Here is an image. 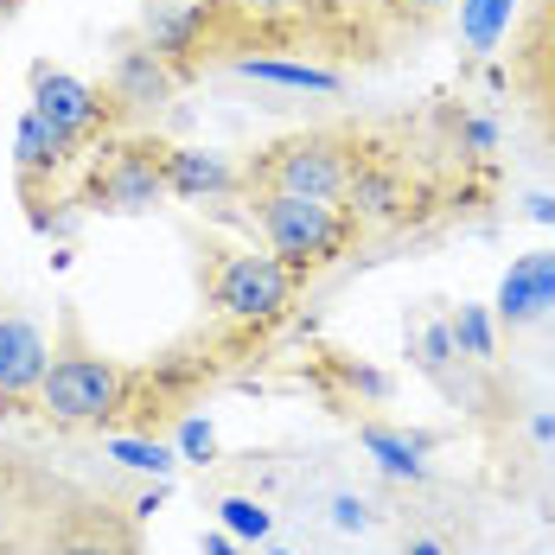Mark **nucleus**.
Here are the masks:
<instances>
[{"label":"nucleus","mask_w":555,"mask_h":555,"mask_svg":"<svg viewBox=\"0 0 555 555\" xmlns=\"http://www.w3.org/2000/svg\"><path fill=\"white\" fill-rule=\"evenodd\" d=\"M256 223L269 236V256H281L294 275L333 262L338 249H345V236H351V218L338 205H326V198H294V192H262L256 198Z\"/></svg>","instance_id":"f257e3e1"},{"label":"nucleus","mask_w":555,"mask_h":555,"mask_svg":"<svg viewBox=\"0 0 555 555\" xmlns=\"http://www.w3.org/2000/svg\"><path fill=\"white\" fill-rule=\"evenodd\" d=\"M39 402L52 409V422H64V428L109 422L115 409L128 402V371L109 364V358H96V351H64L39 377Z\"/></svg>","instance_id":"f03ea898"},{"label":"nucleus","mask_w":555,"mask_h":555,"mask_svg":"<svg viewBox=\"0 0 555 555\" xmlns=\"http://www.w3.org/2000/svg\"><path fill=\"white\" fill-rule=\"evenodd\" d=\"M358 167H364V154H345V141L313 134V141H287V147H275V154H262V160L249 167V185H262V192H294V198H326V205H345V192H351Z\"/></svg>","instance_id":"7ed1b4c3"},{"label":"nucleus","mask_w":555,"mask_h":555,"mask_svg":"<svg viewBox=\"0 0 555 555\" xmlns=\"http://www.w3.org/2000/svg\"><path fill=\"white\" fill-rule=\"evenodd\" d=\"M287 294H294V269L281 256H256V249L223 256L218 275H211V300L230 320H249V326L275 320L281 307H287Z\"/></svg>","instance_id":"20e7f679"},{"label":"nucleus","mask_w":555,"mask_h":555,"mask_svg":"<svg viewBox=\"0 0 555 555\" xmlns=\"http://www.w3.org/2000/svg\"><path fill=\"white\" fill-rule=\"evenodd\" d=\"M167 198V147H115L90 172V205L103 211H154Z\"/></svg>","instance_id":"39448f33"},{"label":"nucleus","mask_w":555,"mask_h":555,"mask_svg":"<svg viewBox=\"0 0 555 555\" xmlns=\"http://www.w3.org/2000/svg\"><path fill=\"white\" fill-rule=\"evenodd\" d=\"M511 83L524 90L537 121L555 134V0H530L524 33H517V57H511Z\"/></svg>","instance_id":"423d86ee"},{"label":"nucleus","mask_w":555,"mask_h":555,"mask_svg":"<svg viewBox=\"0 0 555 555\" xmlns=\"http://www.w3.org/2000/svg\"><path fill=\"white\" fill-rule=\"evenodd\" d=\"M33 115H46L57 134L77 147L83 134H96V128H103V90L77 83L70 70H52V64H39V70H33Z\"/></svg>","instance_id":"0eeeda50"},{"label":"nucleus","mask_w":555,"mask_h":555,"mask_svg":"<svg viewBox=\"0 0 555 555\" xmlns=\"http://www.w3.org/2000/svg\"><path fill=\"white\" fill-rule=\"evenodd\" d=\"M550 307H555V256L550 249H530V256H517L511 275H504L499 313L511 326H524V320H537V313H550Z\"/></svg>","instance_id":"6e6552de"},{"label":"nucleus","mask_w":555,"mask_h":555,"mask_svg":"<svg viewBox=\"0 0 555 555\" xmlns=\"http://www.w3.org/2000/svg\"><path fill=\"white\" fill-rule=\"evenodd\" d=\"M46 364H52V351H46L39 326L0 320V396H33L39 377H46Z\"/></svg>","instance_id":"1a4fd4ad"},{"label":"nucleus","mask_w":555,"mask_h":555,"mask_svg":"<svg viewBox=\"0 0 555 555\" xmlns=\"http://www.w3.org/2000/svg\"><path fill=\"white\" fill-rule=\"evenodd\" d=\"M172 96V70L167 57L154 52H121V64H115V103L121 109H154V103H167Z\"/></svg>","instance_id":"9d476101"},{"label":"nucleus","mask_w":555,"mask_h":555,"mask_svg":"<svg viewBox=\"0 0 555 555\" xmlns=\"http://www.w3.org/2000/svg\"><path fill=\"white\" fill-rule=\"evenodd\" d=\"M64 154H70V141L57 134L46 115H33L26 109V121H20V141H13V160H20V179L33 185L39 172H57L64 167Z\"/></svg>","instance_id":"9b49d317"},{"label":"nucleus","mask_w":555,"mask_h":555,"mask_svg":"<svg viewBox=\"0 0 555 555\" xmlns=\"http://www.w3.org/2000/svg\"><path fill=\"white\" fill-rule=\"evenodd\" d=\"M230 185V167L205 147H167V192L179 198H205V192H223Z\"/></svg>","instance_id":"f8f14e48"},{"label":"nucleus","mask_w":555,"mask_h":555,"mask_svg":"<svg viewBox=\"0 0 555 555\" xmlns=\"http://www.w3.org/2000/svg\"><path fill=\"white\" fill-rule=\"evenodd\" d=\"M243 77H262V83H281V90H338L333 70L320 64H281V57H236Z\"/></svg>","instance_id":"ddd939ff"},{"label":"nucleus","mask_w":555,"mask_h":555,"mask_svg":"<svg viewBox=\"0 0 555 555\" xmlns=\"http://www.w3.org/2000/svg\"><path fill=\"white\" fill-rule=\"evenodd\" d=\"M511 7L517 0H460V33H466L473 52H492L499 46L504 26H511Z\"/></svg>","instance_id":"4468645a"},{"label":"nucleus","mask_w":555,"mask_h":555,"mask_svg":"<svg viewBox=\"0 0 555 555\" xmlns=\"http://www.w3.org/2000/svg\"><path fill=\"white\" fill-rule=\"evenodd\" d=\"M364 453H377L384 473L422 479V441H402V435H389V428H364Z\"/></svg>","instance_id":"2eb2a0df"},{"label":"nucleus","mask_w":555,"mask_h":555,"mask_svg":"<svg viewBox=\"0 0 555 555\" xmlns=\"http://www.w3.org/2000/svg\"><path fill=\"white\" fill-rule=\"evenodd\" d=\"M447 333H453V345L466 358H492V320H486V307H460V320Z\"/></svg>","instance_id":"dca6fc26"},{"label":"nucleus","mask_w":555,"mask_h":555,"mask_svg":"<svg viewBox=\"0 0 555 555\" xmlns=\"http://www.w3.org/2000/svg\"><path fill=\"white\" fill-rule=\"evenodd\" d=\"M109 453L121 460V466H134V473H154V479L172 466V453L160 441H128V435H121V441H109Z\"/></svg>","instance_id":"f3484780"},{"label":"nucleus","mask_w":555,"mask_h":555,"mask_svg":"<svg viewBox=\"0 0 555 555\" xmlns=\"http://www.w3.org/2000/svg\"><path fill=\"white\" fill-rule=\"evenodd\" d=\"M223 530L230 537H269V511L256 499H223Z\"/></svg>","instance_id":"a211bd4d"},{"label":"nucleus","mask_w":555,"mask_h":555,"mask_svg":"<svg viewBox=\"0 0 555 555\" xmlns=\"http://www.w3.org/2000/svg\"><path fill=\"white\" fill-rule=\"evenodd\" d=\"M179 447H185V460H211V428L205 422H185L179 428Z\"/></svg>","instance_id":"6ab92c4d"},{"label":"nucleus","mask_w":555,"mask_h":555,"mask_svg":"<svg viewBox=\"0 0 555 555\" xmlns=\"http://www.w3.org/2000/svg\"><path fill=\"white\" fill-rule=\"evenodd\" d=\"M333 524H338V530H364V524H371L364 499H338V504H333Z\"/></svg>","instance_id":"aec40b11"},{"label":"nucleus","mask_w":555,"mask_h":555,"mask_svg":"<svg viewBox=\"0 0 555 555\" xmlns=\"http://www.w3.org/2000/svg\"><path fill=\"white\" fill-rule=\"evenodd\" d=\"M422 345H428V364L441 371V364H447V351H453V333H447V326H435V333L422 338Z\"/></svg>","instance_id":"412c9836"},{"label":"nucleus","mask_w":555,"mask_h":555,"mask_svg":"<svg viewBox=\"0 0 555 555\" xmlns=\"http://www.w3.org/2000/svg\"><path fill=\"white\" fill-rule=\"evenodd\" d=\"M530 218L550 223V230H555V198H543V192H537V198H530Z\"/></svg>","instance_id":"4be33fe9"},{"label":"nucleus","mask_w":555,"mask_h":555,"mask_svg":"<svg viewBox=\"0 0 555 555\" xmlns=\"http://www.w3.org/2000/svg\"><path fill=\"white\" fill-rule=\"evenodd\" d=\"M205 555H236V543L230 537H205Z\"/></svg>","instance_id":"5701e85b"},{"label":"nucleus","mask_w":555,"mask_h":555,"mask_svg":"<svg viewBox=\"0 0 555 555\" xmlns=\"http://www.w3.org/2000/svg\"><path fill=\"white\" fill-rule=\"evenodd\" d=\"M402 7H415V13H441V7H453V0H402Z\"/></svg>","instance_id":"b1692460"},{"label":"nucleus","mask_w":555,"mask_h":555,"mask_svg":"<svg viewBox=\"0 0 555 555\" xmlns=\"http://www.w3.org/2000/svg\"><path fill=\"white\" fill-rule=\"evenodd\" d=\"M409 555H441V543H415Z\"/></svg>","instance_id":"393cba45"},{"label":"nucleus","mask_w":555,"mask_h":555,"mask_svg":"<svg viewBox=\"0 0 555 555\" xmlns=\"http://www.w3.org/2000/svg\"><path fill=\"white\" fill-rule=\"evenodd\" d=\"M7 13H13V0H0V20H7Z\"/></svg>","instance_id":"a878e982"},{"label":"nucleus","mask_w":555,"mask_h":555,"mask_svg":"<svg viewBox=\"0 0 555 555\" xmlns=\"http://www.w3.org/2000/svg\"><path fill=\"white\" fill-rule=\"evenodd\" d=\"M275 555H287V550H275Z\"/></svg>","instance_id":"bb28decb"}]
</instances>
